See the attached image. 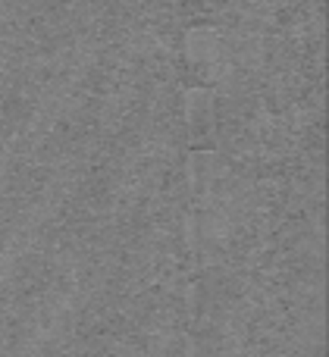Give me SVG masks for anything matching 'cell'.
Segmentation results:
<instances>
[{
    "label": "cell",
    "mask_w": 329,
    "mask_h": 357,
    "mask_svg": "<svg viewBox=\"0 0 329 357\" xmlns=\"http://www.w3.org/2000/svg\"><path fill=\"white\" fill-rule=\"evenodd\" d=\"M185 116L192 126H207L213 116V98L207 88H192L185 98Z\"/></svg>",
    "instance_id": "6da1fadb"
},
{
    "label": "cell",
    "mask_w": 329,
    "mask_h": 357,
    "mask_svg": "<svg viewBox=\"0 0 329 357\" xmlns=\"http://www.w3.org/2000/svg\"><path fill=\"white\" fill-rule=\"evenodd\" d=\"M188 56L194 63H207L211 56H217V35L211 29H198L188 35Z\"/></svg>",
    "instance_id": "7a4b0ae2"
}]
</instances>
